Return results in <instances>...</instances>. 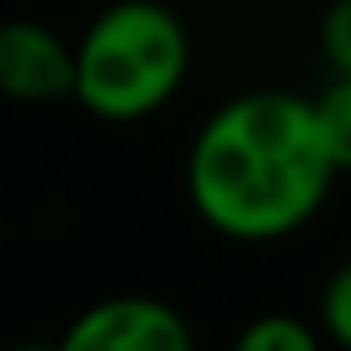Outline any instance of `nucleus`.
Segmentation results:
<instances>
[{"label": "nucleus", "instance_id": "obj_1", "mask_svg": "<svg viewBox=\"0 0 351 351\" xmlns=\"http://www.w3.org/2000/svg\"><path fill=\"white\" fill-rule=\"evenodd\" d=\"M313 97L255 87L221 101L193 135L183 193L193 217L231 245H279L313 226L337 188Z\"/></svg>", "mask_w": 351, "mask_h": 351}, {"label": "nucleus", "instance_id": "obj_2", "mask_svg": "<svg viewBox=\"0 0 351 351\" xmlns=\"http://www.w3.org/2000/svg\"><path fill=\"white\" fill-rule=\"evenodd\" d=\"M73 49V101L106 125H140L159 116L193 68V39L159 0H116L82 29Z\"/></svg>", "mask_w": 351, "mask_h": 351}, {"label": "nucleus", "instance_id": "obj_3", "mask_svg": "<svg viewBox=\"0 0 351 351\" xmlns=\"http://www.w3.org/2000/svg\"><path fill=\"white\" fill-rule=\"evenodd\" d=\"M58 351H197L188 313L159 293L121 289L92 298L53 337Z\"/></svg>", "mask_w": 351, "mask_h": 351}, {"label": "nucleus", "instance_id": "obj_4", "mask_svg": "<svg viewBox=\"0 0 351 351\" xmlns=\"http://www.w3.org/2000/svg\"><path fill=\"white\" fill-rule=\"evenodd\" d=\"M77 49L44 20H0V97L15 106L73 101Z\"/></svg>", "mask_w": 351, "mask_h": 351}, {"label": "nucleus", "instance_id": "obj_5", "mask_svg": "<svg viewBox=\"0 0 351 351\" xmlns=\"http://www.w3.org/2000/svg\"><path fill=\"white\" fill-rule=\"evenodd\" d=\"M226 351H332V346H327L317 317L293 313V308H265L236 327Z\"/></svg>", "mask_w": 351, "mask_h": 351}, {"label": "nucleus", "instance_id": "obj_6", "mask_svg": "<svg viewBox=\"0 0 351 351\" xmlns=\"http://www.w3.org/2000/svg\"><path fill=\"white\" fill-rule=\"evenodd\" d=\"M313 116H317V135L327 145L332 169L351 173V77H332L313 97Z\"/></svg>", "mask_w": 351, "mask_h": 351}, {"label": "nucleus", "instance_id": "obj_7", "mask_svg": "<svg viewBox=\"0 0 351 351\" xmlns=\"http://www.w3.org/2000/svg\"><path fill=\"white\" fill-rule=\"evenodd\" d=\"M313 317H317V327H322L332 351H351V255H341L327 269V279L317 289Z\"/></svg>", "mask_w": 351, "mask_h": 351}, {"label": "nucleus", "instance_id": "obj_8", "mask_svg": "<svg viewBox=\"0 0 351 351\" xmlns=\"http://www.w3.org/2000/svg\"><path fill=\"white\" fill-rule=\"evenodd\" d=\"M322 58L332 68V77H351V0H332L322 15Z\"/></svg>", "mask_w": 351, "mask_h": 351}, {"label": "nucleus", "instance_id": "obj_9", "mask_svg": "<svg viewBox=\"0 0 351 351\" xmlns=\"http://www.w3.org/2000/svg\"><path fill=\"white\" fill-rule=\"evenodd\" d=\"M5 351H58V346H53V337H49V341H44V337H20V341H10Z\"/></svg>", "mask_w": 351, "mask_h": 351}]
</instances>
